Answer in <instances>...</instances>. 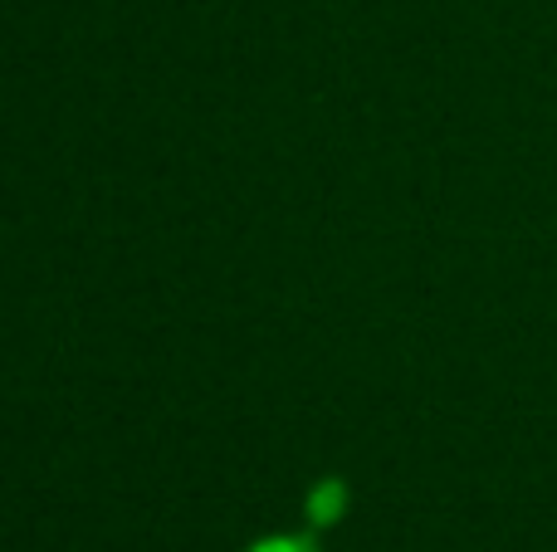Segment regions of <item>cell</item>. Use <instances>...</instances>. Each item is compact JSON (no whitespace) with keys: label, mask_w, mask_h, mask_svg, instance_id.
I'll return each mask as SVG.
<instances>
[{"label":"cell","mask_w":557,"mask_h":552,"mask_svg":"<svg viewBox=\"0 0 557 552\" xmlns=\"http://www.w3.org/2000/svg\"><path fill=\"white\" fill-rule=\"evenodd\" d=\"M347 504H352V489H347L337 475L318 479V485L308 489V499H304V509H308V524H313V528H333L337 518L347 514Z\"/></svg>","instance_id":"6da1fadb"},{"label":"cell","mask_w":557,"mask_h":552,"mask_svg":"<svg viewBox=\"0 0 557 552\" xmlns=\"http://www.w3.org/2000/svg\"><path fill=\"white\" fill-rule=\"evenodd\" d=\"M250 552H318V543L313 538H298V534H274V538L250 543Z\"/></svg>","instance_id":"7a4b0ae2"}]
</instances>
